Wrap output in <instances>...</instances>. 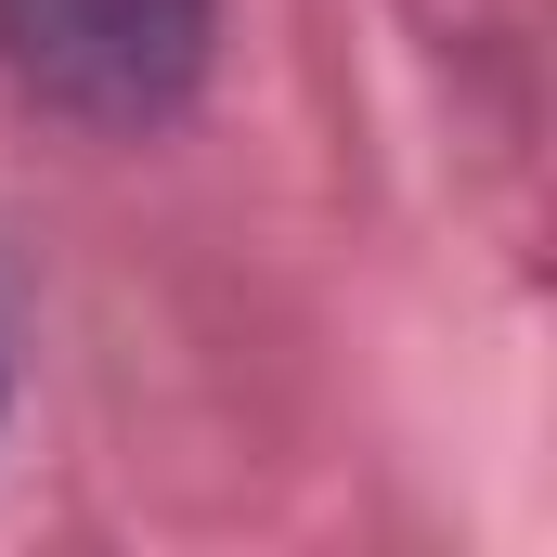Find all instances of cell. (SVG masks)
Instances as JSON below:
<instances>
[{
  "instance_id": "obj_2",
  "label": "cell",
  "mask_w": 557,
  "mask_h": 557,
  "mask_svg": "<svg viewBox=\"0 0 557 557\" xmlns=\"http://www.w3.org/2000/svg\"><path fill=\"white\" fill-rule=\"evenodd\" d=\"M0 403H13V376H0Z\"/></svg>"
},
{
  "instance_id": "obj_1",
  "label": "cell",
  "mask_w": 557,
  "mask_h": 557,
  "mask_svg": "<svg viewBox=\"0 0 557 557\" xmlns=\"http://www.w3.org/2000/svg\"><path fill=\"white\" fill-rule=\"evenodd\" d=\"M208 26L221 0H0V65L91 131H143L208 78Z\"/></svg>"
}]
</instances>
